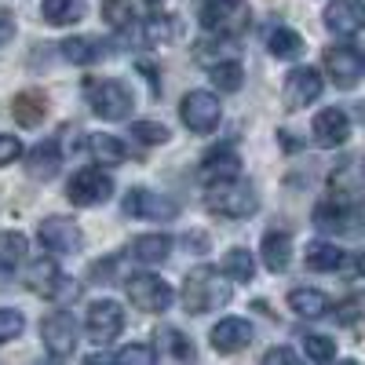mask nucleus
<instances>
[{
    "label": "nucleus",
    "instance_id": "12",
    "mask_svg": "<svg viewBox=\"0 0 365 365\" xmlns=\"http://www.w3.org/2000/svg\"><path fill=\"white\" fill-rule=\"evenodd\" d=\"M361 220H365V212L358 205H344V201H325L314 208V227L329 230V234H358Z\"/></svg>",
    "mask_w": 365,
    "mask_h": 365
},
{
    "label": "nucleus",
    "instance_id": "24",
    "mask_svg": "<svg viewBox=\"0 0 365 365\" xmlns=\"http://www.w3.org/2000/svg\"><path fill=\"white\" fill-rule=\"evenodd\" d=\"M237 172H241V161H237V154L234 150H216V154H208L205 161H201V182H223V179H237Z\"/></svg>",
    "mask_w": 365,
    "mask_h": 365
},
{
    "label": "nucleus",
    "instance_id": "23",
    "mask_svg": "<svg viewBox=\"0 0 365 365\" xmlns=\"http://www.w3.org/2000/svg\"><path fill=\"white\" fill-rule=\"evenodd\" d=\"M329 296L322 292V289H292L289 292V311L296 314V318H325L329 314Z\"/></svg>",
    "mask_w": 365,
    "mask_h": 365
},
{
    "label": "nucleus",
    "instance_id": "2",
    "mask_svg": "<svg viewBox=\"0 0 365 365\" xmlns=\"http://www.w3.org/2000/svg\"><path fill=\"white\" fill-rule=\"evenodd\" d=\"M205 208L220 220H249L259 212V194L245 179H223V182H212L208 187Z\"/></svg>",
    "mask_w": 365,
    "mask_h": 365
},
{
    "label": "nucleus",
    "instance_id": "18",
    "mask_svg": "<svg viewBox=\"0 0 365 365\" xmlns=\"http://www.w3.org/2000/svg\"><path fill=\"white\" fill-rule=\"evenodd\" d=\"M245 19V4L241 0H205L201 8V26L212 34H230L234 26H241Z\"/></svg>",
    "mask_w": 365,
    "mask_h": 365
},
{
    "label": "nucleus",
    "instance_id": "9",
    "mask_svg": "<svg viewBox=\"0 0 365 365\" xmlns=\"http://www.w3.org/2000/svg\"><path fill=\"white\" fill-rule=\"evenodd\" d=\"M84 329H88V336L96 340V344L117 340L120 329H125V307H120L117 299H96V303H88Z\"/></svg>",
    "mask_w": 365,
    "mask_h": 365
},
{
    "label": "nucleus",
    "instance_id": "7",
    "mask_svg": "<svg viewBox=\"0 0 365 365\" xmlns=\"http://www.w3.org/2000/svg\"><path fill=\"white\" fill-rule=\"evenodd\" d=\"M41 340H44V351L51 358H70L81 344V325L73 322V314L66 311H51L44 322H41Z\"/></svg>",
    "mask_w": 365,
    "mask_h": 365
},
{
    "label": "nucleus",
    "instance_id": "34",
    "mask_svg": "<svg viewBox=\"0 0 365 365\" xmlns=\"http://www.w3.org/2000/svg\"><path fill=\"white\" fill-rule=\"evenodd\" d=\"M158 347H150V344H128V347H120L117 354H113V361L117 365H154L158 361Z\"/></svg>",
    "mask_w": 365,
    "mask_h": 365
},
{
    "label": "nucleus",
    "instance_id": "30",
    "mask_svg": "<svg viewBox=\"0 0 365 365\" xmlns=\"http://www.w3.org/2000/svg\"><path fill=\"white\" fill-rule=\"evenodd\" d=\"M88 146H91V154H96V161H103V165H125L128 161V146L117 135H91Z\"/></svg>",
    "mask_w": 365,
    "mask_h": 365
},
{
    "label": "nucleus",
    "instance_id": "40",
    "mask_svg": "<svg viewBox=\"0 0 365 365\" xmlns=\"http://www.w3.org/2000/svg\"><path fill=\"white\" fill-rule=\"evenodd\" d=\"M19 158H22L19 135H4V132H0V168H4V165H15Z\"/></svg>",
    "mask_w": 365,
    "mask_h": 365
},
{
    "label": "nucleus",
    "instance_id": "31",
    "mask_svg": "<svg viewBox=\"0 0 365 365\" xmlns=\"http://www.w3.org/2000/svg\"><path fill=\"white\" fill-rule=\"evenodd\" d=\"M212 84H216L220 91H241V84H245V66H241L237 58L216 63L212 66Z\"/></svg>",
    "mask_w": 365,
    "mask_h": 365
},
{
    "label": "nucleus",
    "instance_id": "27",
    "mask_svg": "<svg viewBox=\"0 0 365 365\" xmlns=\"http://www.w3.org/2000/svg\"><path fill=\"white\" fill-rule=\"evenodd\" d=\"M26 252H29V241L22 230H0V270L15 274L26 263Z\"/></svg>",
    "mask_w": 365,
    "mask_h": 365
},
{
    "label": "nucleus",
    "instance_id": "5",
    "mask_svg": "<svg viewBox=\"0 0 365 365\" xmlns=\"http://www.w3.org/2000/svg\"><path fill=\"white\" fill-rule=\"evenodd\" d=\"M179 117H182V125H187L194 135H208V132H216L220 128V120H223V106H220V96L216 91H187L179 103Z\"/></svg>",
    "mask_w": 365,
    "mask_h": 365
},
{
    "label": "nucleus",
    "instance_id": "19",
    "mask_svg": "<svg viewBox=\"0 0 365 365\" xmlns=\"http://www.w3.org/2000/svg\"><path fill=\"white\" fill-rule=\"evenodd\" d=\"M259 256H263V267L270 274H285L289 263H292V234L289 230H267Z\"/></svg>",
    "mask_w": 365,
    "mask_h": 365
},
{
    "label": "nucleus",
    "instance_id": "21",
    "mask_svg": "<svg viewBox=\"0 0 365 365\" xmlns=\"http://www.w3.org/2000/svg\"><path fill=\"white\" fill-rule=\"evenodd\" d=\"M58 55L73 66H91V63H99V58H106V41H99V37H66L63 44H58Z\"/></svg>",
    "mask_w": 365,
    "mask_h": 365
},
{
    "label": "nucleus",
    "instance_id": "33",
    "mask_svg": "<svg viewBox=\"0 0 365 365\" xmlns=\"http://www.w3.org/2000/svg\"><path fill=\"white\" fill-rule=\"evenodd\" d=\"M103 19L113 29H132L139 22V11H135L132 0H106V4H103Z\"/></svg>",
    "mask_w": 365,
    "mask_h": 365
},
{
    "label": "nucleus",
    "instance_id": "38",
    "mask_svg": "<svg viewBox=\"0 0 365 365\" xmlns=\"http://www.w3.org/2000/svg\"><path fill=\"white\" fill-rule=\"evenodd\" d=\"M22 329H26V318L22 311H11V307H0V347L11 344L22 336Z\"/></svg>",
    "mask_w": 365,
    "mask_h": 365
},
{
    "label": "nucleus",
    "instance_id": "13",
    "mask_svg": "<svg viewBox=\"0 0 365 365\" xmlns=\"http://www.w3.org/2000/svg\"><path fill=\"white\" fill-rule=\"evenodd\" d=\"M325 70H329L332 84L344 88V91H351V88L361 81L365 58H361V51H354V48H347V44H336V48L325 51Z\"/></svg>",
    "mask_w": 365,
    "mask_h": 365
},
{
    "label": "nucleus",
    "instance_id": "1",
    "mask_svg": "<svg viewBox=\"0 0 365 365\" xmlns=\"http://www.w3.org/2000/svg\"><path fill=\"white\" fill-rule=\"evenodd\" d=\"M230 296H234V289L227 282L223 267L220 270L216 267H194L187 278H182V292H179L182 307H187L190 314L220 311V307H227V303H230Z\"/></svg>",
    "mask_w": 365,
    "mask_h": 365
},
{
    "label": "nucleus",
    "instance_id": "35",
    "mask_svg": "<svg viewBox=\"0 0 365 365\" xmlns=\"http://www.w3.org/2000/svg\"><path fill=\"white\" fill-rule=\"evenodd\" d=\"M161 347L172 354V358H179V361H194V344L187 340V336H182V332L179 329H161Z\"/></svg>",
    "mask_w": 365,
    "mask_h": 365
},
{
    "label": "nucleus",
    "instance_id": "36",
    "mask_svg": "<svg viewBox=\"0 0 365 365\" xmlns=\"http://www.w3.org/2000/svg\"><path fill=\"white\" fill-rule=\"evenodd\" d=\"M303 354L311 361H332L336 358V340L322 336V332H311V336H303Z\"/></svg>",
    "mask_w": 365,
    "mask_h": 365
},
{
    "label": "nucleus",
    "instance_id": "10",
    "mask_svg": "<svg viewBox=\"0 0 365 365\" xmlns=\"http://www.w3.org/2000/svg\"><path fill=\"white\" fill-rule=\"evenodd\" d=\"M322 91H325V81H322V73H318L314 66H296V70H289L285 88H282L285 110H303V106L318 103Z\"/></svg>",
    "mask_w": 365,
    "mask_h": 365
},
{
    "label": "nucleus",
    "instance_id": "37",
    "mask_svg": "<svg viewBox=\"0 0 365 365\" xmlns=\"http://www.w3.org/2000/svg\"><path fill=\"white\" fill-rule=\"evenodd\" d=\"M132 135H135L139 143H146V146H158V143H168V139H172V132L161 125V120H135Z\"/></svg>",
    "mask_w": 365,
    "mask_h": 365
},
{
    "label": "nucleus",
    "instance_id": "11",
    "mask_svg": "<svg viewBox=\"0 0 365 365\" xmlns=\"http://www.w3.org/2000/svg\"><path fill=\"white\" fill-rule=\"evenodd\" d=\"M37 237H41V245H44L48 252H55V256H73V252H81V245H84L81 227H77L73 220H66V216H48V220L37 227Z\"/></svg>",
    "mask_w": 365,
    "mask_h": 365
},
{
    "label": "nucleus",
    "instance_id": "32",
    "mask_svg": "<svg viewBox=\"0 0 365 365\" xmlns=\"http://www.w3.org/2000/svg\"><path fill=\"white\" fill-rule=\"evenodd\" d=\"M44 113H48V99L41 96V91H22V96L15 99V117L22 120V125H37Z\"/></svg>",
    "mask_w": 365,
    "mask_h": 365
},
{
    "label": "nucleus",
    "instance_id": "25",
    "mask_svg": "<svg viewBox=\"0 0 365 365\" xmlns=\"http://www.w3.org/2000/svg\"><path fill=\"white\" fill-rule=\"evenodd\" d=\"M303 259H307V267H311V270L329 274V270H340V267H344L347 252L336 245V241H311L307 252H303Z\"/></svg>",
    "mask_w": 365,
    "mask_h": 365
},
{
    "label": "nucleus",
    "instance_id": "29",
    "mask_svg": "<svg viewBox=\"0 0 365 365\" xmlns=\"http://www.w3.org/2000/svg\"><path fill=\"white\" fill-rule=\"evenodd\" d=\"M220 267H223V274L230 282H252L256 278V259H252L249 249H230Z\"/></svg>",
    "mask_w": 365,
    "mask_h": 365
},
{
    "label": "nucleus",
    "instance_id": "6",
    "mask_svg": "<svg viewBox=\"0 0 365 365\" xmlns=\"http://www.w3.org/2000/svg\"><path fill=\"white\" fill-rule=\"evenodd\" d=\"M66 197H70L77 208H96V205H106V201L113 197V175H110L106 168L88 165V168H81V172L70 179Z\"/></svg>",
    "mask_w": 365,
    "mask_h": 365
},
{
    "label": "nucleus",
    "instance_id": "8",
    "mask_svg": "<svg viewBox=\"0 0 365 365\" xmlns=\"http://www.w3.org/2000/svg\"><path fill=\"white\" fill-rule=\"evenodd\" d=\"M125 216L132 220H150V223H161V220H175L179 216V205L168 197V194H158V190H146V187H135L125 194L120 201Z\"/></svg>",
    "mask_w": 365,
    "mask_h": 365
},
{
    "label": "nucleus",
    "instance_id": "3",
    "mask_svg": "<svg viewBox=\"0 0 365 365\" xmlns=\"http://www.w3.org/2000/svg\"><path fill=\"white\" fill-rule=\"evenodd\" d=\"M88 106H91V113L103 117V120H125V117H132L135 96H132V88L125 81L103 77V81L88 84Z\"/></svg>",
    "mask_w": 365,
    "mask_h": 365
},
{
    "label": "nucleus",
    "instance_id": "14",
    "mask_svg": "<svg viewBox=\"0 0 365 365\" xmlns=\"http://www.w3.org/2000/svg\"><path fill=\"white\" fill-rule=\"evenodd\" d=\"M311 135L318 146L325 150H336L351 139V117L340 110V106H325L314 113V125H311Z\"/></svg>",
    "mask_w": 365,
    "mask_h": 365
},
{
    "label": "nucleus",
    "instance_id": "39",
    "mask_svg": "<svg viewBox=\"0 0 365 365\" xmlns=\"http://www.w3.org/2000/svg\"><path fill=\"white\" fill-rule=\"evenodd\" d=\"M175 37V26L168 22V19H146V41L150 44H165V41H172Z\"/></svg>",
    "mask_w": 365,
    "mask_h": 365
},
{
    "label": "nucleus",
    "instance_id": "45",
    "mask_svg": "<svg viewBox=\"0 0 365 365\" xmlns=\"http://www.w3.org/2000/svg\"><path fill=\"white\" fill-rule=\"evenodd\" d=\"M150 4H161V0H150Z\"/></svg>",
    "mask_w": 365,
    "mask_h": 365
},
{
    "label": "nucleus",
    "instance_id": "42",
    "mask_svg": "<svg viewBox=\"0 0 365 365\" xmlns=\"http://www.w3.org/2000/svg\"><path fill=\"white\" fill-rule=\"evenodd\" d=\"M263 361H267V365H274V361H299V354H296L292 347H270V351L263 354Z\"/></svg>",
    "mask_w": 365,
    "mask_h": 365
},
{
    "label": "nucleus",
    "instance_id": "46",
    "mask_svg": "<svg viewBox=\"0 0 365 365\" xmlns=\"http://www.w3.org/2000/svg\"><path fill=\"white\" fill-rule=\"evenodd\" d=\"M361 58H365V51H361Z\"/></svg>",
    "mask_w": 365,
    "mask_h": 365
},
{
    "label": "nucleus",
    "instance_id": "22",
    "mask_svg": "<svg viewBox=\"0 0 365 365\" xmlns=\"http://www.w3.org/2000/svg\"><path fill=\"white\" fill-rule=\"evenodd\" d=\"M63 274H58L55 259H34L26 270V285L34 289L37 296H58V289H63Z\"/></svg>",
    "mask_w": 365,
    "mask_h": 365
},
{
    "label": "nucleus",
    "instance_id": "44",
    "mask_svg": "<svg viewBox=\"0 0 365 365\" xmlns=\"http://www.w3.org/2000/svg\"><path fill=\"white\" fill-rule=\"evenodd\" d=\"M354 113H358V120L365 125V103H358V106H354Z\"/></svg>",
    "mask_w": 365,
    "mask_h": 365
},
{
    "label": "nucleus",
    "instance_id": "15",
    "mask_svg": "<svg viewBox=\"0 0 365 365\" xmlns=\"http://www.w3.org/2000/svg\"><path fill=\"white\" fill-rule=\"evenodd\" d=\"M325 26L336 37H354L365 29V0H332L325 8Z\"/></svg>",
    "mask_w": 365,
    "mask_h": 365
},
{
    "label": "nucleus",
    "instance_id": "16",
    "mask_svg": "<svg viewBox=\"0 0 365 365\" xmlns=\"http://www.w3.org/2000/svg\"><path fill=\"white\" fill-rule=\"evenodd\" d=\"M208 344H212V351H220V354H234V351L252 344V325L245 318H220L216 325H212V332H208Z\"/></svg>",
    "mask_w": 365,
    "mask_h": 365
},
{
    "label": "nucleus",
    "instance_id": "28",
    "mask_svg": "<svg viewBox=\"0 0 365 365\" xmlns=\"http://www.w3.org/2000/svg\"><path fill=\"white\" fill-rule=\"evenodd\" d=\"M267 51L274 58H299L303 37L296 34V29H289V26H274L270 34H267Z\"/></svg>",
    "mask_w": 365,
    "mask_h": 365
},
{
    "label": "nucleus",
    "instance_id": "20",
    "mask_svg": "<svg viewBox=\"0 0 365 365\" xmlns=\"http://www.w3.org/2000/svg\"><path fill=\"white\" fill-rule=\"evenodd\" d=\"M132 259L135 263H143V267H161V263H168V256H172V237L168 234H139L135 241H132Z\"/></svg>",
    "mask_w": 365,
    "mask_h": 365
},
{
    "label": "nucleus",
    "instance_id": "17",
    "mask_svg": "<svg viewBox=\"0 0 365 365\" xmlns=\"http://www.w3.org/2000/svg\"><path fill=\"white\" fill-rule=\"evenodd\" d=\"M58 168H63V146H58V139H41L26 154V172L37 182H51L58 175Z\"/></svg>",
    "mask_w": 365,
    "mask_h": 365
},
{
    "label": "nucleus",
    "instance_id": "4",
    "mask_svg": "<svg viewBox=\"0 0 365 365\" xmlns=\"http://www.w3.org/2000/svg\"><path fill=\"white\" fill-rule=\"evenodd\" d=\"M125 292L132 299V307L146 314H165L175 303V289L158 274H132V278H125Z\"/></svg>",
    "mask_w": 365,
    "mask_h": 365
},
{
    "label": "nucleus",
    "instance_id": "43",
    "mask_svg": "<svg viewBox=\"0 0 365 365\" xmlns=\"http://www.w3.org/2000/svg\"><path fill=\"white\" fill-rule=\"evenodd\" d=\"M340 270H347L351 278H361V274H365V256L361 252H347V259H344Z\"/></svg>",
    "mask_w": 365,
    "mask_h": 365
},
{
    "label": "nucleus",
    "instance_id": "41",
    "mask_svg": "<svg viewBox=\"0 0 365 365\" xmlns=\"http://www.w3.org/2000/svg\"><path fill=\"white\" fill-rule=\"evenodd\" d=\"M8 41H15V15H8L4 8H0V48H4Z\"/></svg>",
    "mask_w": 365,
    "mask_h": 365
},
{
    "label": "nucleus",
    "instance_id": "26",
    "mask_svg": "<svg viewBox=\"0 0 365 365\" xmlns=\"http://www.w3.org/2000/svg\"><path fill=\"white\" fill-rule=\"evenodd\" d=\"M88 11V0H44L41 4V19L48 26H73L81 22Z\"/></svg>",
    "mask_w": 365,
    "mask_h": 365
}]
</instances>
